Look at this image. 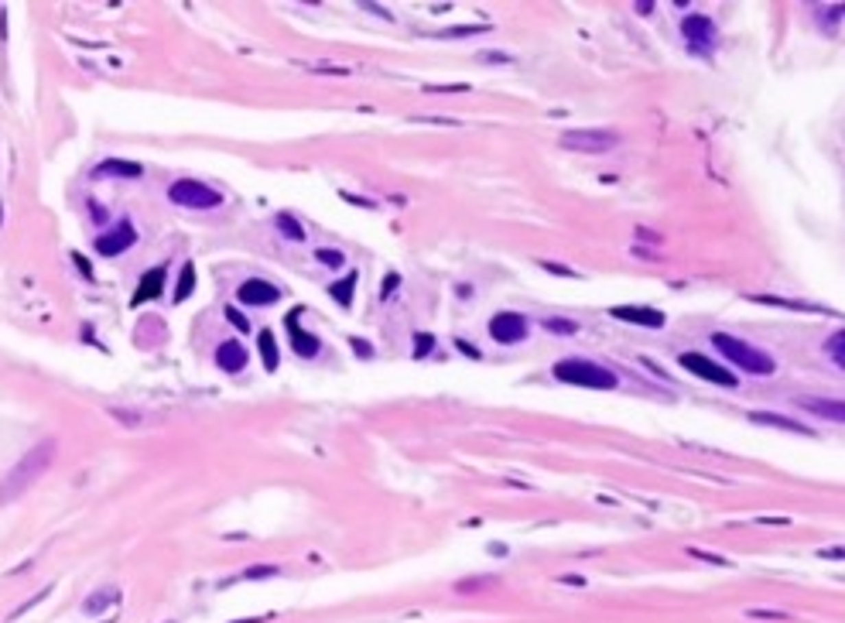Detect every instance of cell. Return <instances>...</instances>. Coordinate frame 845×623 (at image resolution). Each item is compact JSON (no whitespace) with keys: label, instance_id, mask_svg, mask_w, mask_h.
I'll list each match as a JSON object with an SVG mask.
<instances>
[{"label":"cell","instance_id":"6da1fadb","mask_svg":"<svg viewBox=\"0 0 845 623\" xmlns=\"http://www.w3.org/2000/svg\"><path fill=\"white\" fill-rule=\"evenodd\" d=\"M51 459H55V442L51 438H45V442H38L31 452H24L21 459H17V466L3 476V483H0V504H10V500H17L27 486H34L38 480H41V473L51 466Z\"/></svg>","mask_w":845,"mask_h":623},{"label":"cell","instance_id":"7a4b0ae2","mask_svg":"<svg viewBox=\"0 0 845 623\" xmlns=\"http://www.w3.org/2000/svg\"><path fill=\"white\" fill-rule=\"evenodd\" d=\"M712 346L729 360V363H736L743 373H760V377H770L774 370H777V363H774V356L767 353V349H757L753 342H746V339H739V336H729V332H712Z\"/></svg>","mask_w":845,"mask_h":623},{"label":"cell","instance_id":"3957f363","mask_svg":"<svg viewBox=\"0 0 845 623\" xmlns=\"http://www.w3.org/2000/svg\"><path fill=\"white\" fill-rule=\"evenodd\" d=\"M551 373H555L562 384H571V387H592V390H612V387L619 384V377H616L609 366L592 363V360H578V356L558 360Z\"/></svg>","mask_w":845,"mask_h":623},{"label":"cell","instance_id":"277c9868","mask_svg":"<svg viewBox=\"0 0 845 623\" xmlns=\"http://www.w3.org/2000/svg\"><path fill=\"white\" fill-rule=\"evenodd\" d=\"M168 199H171L175 206H182V209H216V206H223V196H219L213 185L195 182V178H178V182H171V185H168Z\"/></svg>","mask_w":845,"mask_h":623},{"label":"cell","instance_id":"5b68a950","mask_svg":"<svg viewBox=\"0 0 845 623\" xmlns=\"http://www.w3.org/2000/svg\"><path fill=\"white\" fill-rule=\"evenodd\" d=\"M619 144L616 130H599V127H582V130H564L562 148L578 151V154H606Z\"/></svg>","mask_w":845,"mask_h":623},{"label":"cell","instance_id":"8992f818","mask_svg":"<svg viewBox=\"0 0 845 623\" xmlns=\"http://www.w3.org/2000/svg\"><path fill=\"white\" fill-rule=\"evenodd\" d=\"M678 363H681L691 377H698V380H709V384H719V387H736V384H739V377H733L726 366L712 363V360L702 356V353H681Z\"/></svg>","mask_w":845,"mask_h":623},{"label":"cell","instance_id":"52a82bcc","mask_svg":"<svg viewBox=\"0 0 845 623\" xmlns=\"http://www.w3.org/2000/svg\"><path fill=\"white\" fill-rule=\"evenodd\" d=\"M490 336H493L497 342H503V346L521 342V339L527 336V318H524L521 312H497V315L490 318Z\"/></svg>","mask_w":845,"mask_h":623},{"label":"cell","instance_id":"ba28073f","mask_svg":"<svg viewBox=\"0 0 845 623\" xmlns=\"http://www.w3.org/2000/svg\"><path fill=\"white\" fill-rule=\"evenodd\" d=\"M134 240H137V230L123 220V223H117L113 230H106V233H99V237H96V250H99L103 257H117V254L130 250V247H134Z\"/></svg>","mask_w":845,"mask_h":623},{"label":"cell","instance_id":"9c48e42d","mask_svg":"<svg viewBox=\"0 0 845 623\" xmlns=\"http://www.w3.org/2000/svg\"><path fill=\"white\" fill-rule=\"evenodd\" d=\"M237 298H240L243 305L267 309V305H274V302L281 298V288L271 285V281H264V278H247V281L237 288Z\"/></svg>","mask_w":845,"mask_h":623},{"label":"cell","instance_id":"30bf717a","mask_svg":"<svg viewBox=\"0 0 845 623\" xmlns=\"http://www.w3.org/2000/svg\"><path fill=\"white\" fill-rule=\"evenodd\" d=\"M681 34L691 41L695 51H705V48L715 45V24H712V17H705V14H688V17L681 21Z\"/></svg>","mask_w":845,"mask_h":623},{"label":"cell","instance_id":"8fae6325","mask_svg":"<svg viewBox=\"0 0 845 623\" xmlns=\"http://www.w3.org/2000/svg\"><path fill=\"white\" fill-rule=\"evenodd\" d=\"M609 315L612 318H619V322H633V325H643V329H660L664 325V315L657 309H643V305H616V309H609Z\"/></svg>","mask_w":845,"mask_h":623},{"label":"cell","instance_id":"7c38bea8","mask_svg":"<svg viewBox=\"0 0 845 623\" xmlns=\"http://www.w3.org/2000/svg\"><path fill=\"white\" fill-rule=\"evenodd\" d=\"M298 318H301V312L294 309V312H287V332H291V342H294V353L298 356H305V360H311L318 349H322V342L311 336V332H305V329H298Z\"/></svg>","mask_w":845,"mask_h":623},{"label":"cell","instance_id":"4fadbf2b","mask_svg":"<svg viewBox=\"0 0 845 623\" xmlns=\"http://www.w3.org/2000/svg\"><path fill=\"white\" fill-rule=\"evenodd\" d=\"M216 363H219V370H226V373H240V370L247 366V346H240L237 339L219 342V349H216Z\"/></svg>","mask_w":845,"mask_h":623},{"label":"cell","instance_id":"5bb4252c","mask_svg":"<svg viewBox=\"0 0 845 623\" xmlns=\"http://www.w3.org/2000/svg\"><path fill=\"white\" fill-rule=\"evenodd\" d=\"M798 404L818 418H829V421H842L845 418V401L839 397H798Z\"/></svg>","mask_w":845,"mask_h":623},{"label":"cell","instance_id":"9a60e30c","mask_svg":"<svg viewBox=\"0 0 845 623\" xmlns=\"http://www.w3.org/2000/svg\"><path fill=\"white\" fill-rule=\"evenodd\" d=\"M165 292V268H151L141 281H137V292H134V305H141V302H151V298H158Z\"/></svg>","mask_w":845,"mask_h":623},{"label":"cell","instance_id":"2e32d148","mask_svg":"<svg viewBox=\"0 0 845 623\" xmlns=\"http://www.w3.org/2000/svg\"><path fill=\"white\" fill-rule=\"evenodd\" d=\"M96 175H99V178H106V175H113V178H141L144 168H141L137 161L110 158V161H99V165H96Z\"/></svg>","mask_w":845,"mask_h":623},{"label":"cell","instance_id":"e0dca14e","mask_svg":"<svg viewBox=\"0 0 845 623\" xmlns=\"http://www.w3.org/2000/svg\"><path fill=\"white\" fill-rule=\"evenodd\" d=\"M750 421H753V425H767V428H781V432L808 435V425H801V421H794V418H784V414H774V411H753Z\"/></svg>","mask_w":845,"mask_h":623},{"label":"cell","instance_id":"ac0fdd59","mask_svg":"<svg viewBox=\"0 0 845 623\" xmlns=\"http://www.w3.org/2000/svg\"><path fill=\"white\" fill-rule=\"evenodd\" d=\"M353 292H356V271H349L342 281H335V285H329V295L342 305V309H349L353 305Z\"/></svg>","mask_w":845,"mask_h":623},{"label":"cell","instance_id":"d6986e66","mask_svg":"<svg viewBox=\"0 0 845 623\" xmlns=\"http://www.w3.org/2000/svg\"><path fill=\"white\" fill-rule=\"evenodd\" d=\"M257 342H261V356H264V366L267 370H278V339H274V332L271 329H264L261 336H257Z\"/></svg>","mask_w":845,"mask_h":623},{"label":"cell","instance_id":"ffe728a7","mask_svg":"<svg viewBox=\"0 0 845 623\" xmlns=\"http://www.w3.org/2000/svg\"><path fill=\"white\" fill-rule=\"evenodd\" d=\"M274 226L281 230L287 240H294V244H301V240H305V226H301L291 213H278V216H274Z\"/></svg>","mask_w":845,"mask_h":623},{"label":"cell","instance_id":"44dd1931","mask_svg":"<svg viewBox=\"0 0 845 623\" xmlns=\"http://www.w3.org/2000/svg\"><path fill=\"white\" fill-rule=\"evenodd\" d=\"M113 600H117V593H106V589H99V593H93V596H89V600L82 603V613H86V617H96V613H103V610H106V607H110Z\"/></svg>","mask_w":845,"mask_h":623},{"label":"cell","instance_id":"7402d4cb","mask_svg":"<svg viewBox=\"0 0 845 623\" xmlns=\"http://www.w3.org/2000/svg\"><path fill=\"white\" fill-rule=\"evenodd\" d=\"M825 353H829V356H832V363H835V366L842 370V366H845V332H842V329L829 336V342H825Z\"/></svg>","mask_w":845,"mask_h":623},{"label":"cell","instance_id":"603a6c76","mask_svg":"<svg viewBox=\"0 0 845 623\" xmlns=\"http://www.w3.org/2000/svg\"><path fill=\"white\" fill-rule=\"evenodd\" d=\"M192 288H195V268L185 264L182 268V278H178V288H175V302H185L192 295Z\"/></svg>","mask_w":845,"mask_h":623},{"label":"cell","instance_id":"cb8c5ba5","mask_svg":"<svg viewBox=\"0 0 845 623\" xmlns=\"http://www.w3.org/2000/svg\"><path fill=\"white\" fill-rule=\"evenodd\" d=\"M490 586H497V579H493V576H486V579H469V583H455V593L473 596V593H483V589H490Z\"/></svg>","mask_w":845,"mask_h":623},{"label":"cell","instance_id":"d4e9b609","mask_svg":"<svg viewBox=\"0 0 845 623\" xmlns=\"http://www.w3.org/2000/svg\"><path fill=\"white\" fill-rule=\"evenodd\" d=\"M545 329L555 332V336H575L578 322H571V318H545Z\"/></svg>","mask_w":845,"mask_h":623},{"label":"cell","instance_id":"484cf974","mask_svg":"<svg viewBox=\"0 0 845 623\" xmlns=\"http://www.w3.org/2000/svg\"><path fill=\"white\" fill-rule=\"evenodd\" d=\"M315 257H318V264H325V268H342V264H346V257H342L339 250H329V247H322Z\"/></svg>","mask_w":845,"mask_h":623},{"label":"cell","instance_id":"4316f807","mask_svg":"<svg viewBox=\"0 0 845 623\" xmlns=\"http://www.w3.org/2000/svg\"><path fill=\"white\" fill-rule=\"evenodd\" d=\"M746 617L750 620H791V613H784V610H750Z\"/></svg>","mask_w":845,"mask_h":623},{"label":"cell","instance_id":"83f0119b","mask_svg":"<svg viewBox=\"0 0 845 623\" xmlns=\"http://www.w3.org/2000/svg\"><path fill=\"white\" fill-rule=\"evenodd\" d=\"M483 31H490V24H473V27H449V31H442V38H459V34H483Z\"/></svg>","mask_w":845,"mask_h":623},{"label":"cell","instance_id":"f1b7e54d","mask_svg":"<svg viewBox=\"0 0 845 623\" xmlns=\"http://www.w3.org/2000/svg\"><path fill=\"white\" fill-rule=\"evenodd\" d=\"M271 576H278V565H254L243 572V579H271Z\"/></svg>","mask_w":845,"mask_h":623},{"label":"cell","instance_id":"f546056e","mask_svg":"<svg viewBox=\"0 0 845 623\" xmlns=\"http://www.w3.org/2000/svg\"><path fill=\"white\" fill-rule=\"evenodd\" d=\"M226 318H230V322H233V325H237L240 332H247V329H250V322H247V315H243V312H240V309H233V305L226 309Z\"/></svg>","mask_w":845,"mask_h":623},{"label":"cell","instance_id":"4dcf8cb0","mask_svg":"<svg viewBox=\"0 0 845 623\" xmlns=\"http://www.w3.org/2000/svg\"><path fill=\"white\" fill-rule=\"evenodd\" d=\"M688 555H695V559H702V562H712V565H729V559H722V555H712V552H698V548H691Z\"/></svg>","mask_w":845,"mask_h":623},{"label":"cell","instance_id":"1f68e13d","mask_svg":"<svg viewBox=\"0 0 845 623\" xmlns=\"http://www.w3.org/2000/svg\"><path fill=\"white\" fill-rule=\"evenodd\" d=\"M418 124H442V127H459V120H452V117H414Z\"/></svg>","mask_w":845,"mask_h":623},{"label":"cell","instance_id":"d6a6232c","mask_svg":"<svg viewBox=\"0 0 845 623\" xmlns=\"http://www.w3.org/2000/svg\"><path fill=\"white\" fill-rule=\"evenodd\" d=\"M431 346H435V339H431L428 332H418V356H428Z\"/></svg>","mask_w":845,"mask_h":623},{"label":"cell","instance_id":"836d02e7","mask_svg":"<svg viewBox=\"0 0 845 623\" xmlns=\"http://www.w3.org/2000/svg\"><path fill=\"white\" fill-rule=\"evenodd\" d=\"M353 349H356L363 360H370V356H373V346H370L366 339H353Z\"/></svg>","mask_w":845,"mask_h":623},{"label":"cell","instance_id":"e575fe53","mask_svg":"<svg viewBox=\"0 0 845 623\" xmlns=\"http://www.w3.org/2000/svg\"><path fill=\"white\" fill-rule=\"evenodd\" d=\"M72 261H75V268H79V271H82L86 278H93V268H89V261H86L82 254H72Z\"/></svg>","mask_w":845,"mask_h":623},{"label":"cell","instance_id":"d590c367","mask_svg":"<svg viewBox=\"0 0 845 623\" xmlns=\"http://www.w3.org/2000/svg\"><path fill=\"white\" fill-rule=\"evenodd\" d=\"M397 285H401V278H397V274H390V278H387V285L380 288V298H390V292H394Z\"/></svg>","mask_w":845,"mask_h":623},{"label":"cell","instance_id":"8d00e7d4","mask_svg":"<svg viewBox=\"0 0 845 623\" xmlns=\"http://www.w3.org/2000/svg\"><path fill=\"white\" fill-rule=\"evenodd\" d=\"M455 349H459V353H466V356H473V360H479V349H476L473 342H462V339H459V342H455Z\"/></svg>","mask_w":845,"mask_h":623},{"label":"cell","instance_id":"74e56055","mask_svg":"<svg viewBox=\"0 0 845 623\" xmlns=\"http://www.w3.org/2000/svg\"><path fill=\"white\" fill-rule=\"evenodd\" d=\"M541 268H545V271H551V274H562V278H571V271H568V268H562V264H548V261H545Z\"/></svg>","mask_w":845,"mask_h":623},{"label":"cell","instance_id":"f35d334b","mask_svg":"<svg viewBox=\"0 0 845 623\" xmlns=\"http://www.w3.org/2000/svg\"><path fill=\"white\" fill-rule=\"evenodd\" d=\"M562 583H568V586H582L585 579H582V576H562Z\"/></svg>","mask_w":845,"mask_h":623},{"label":"cell","instance_id":"ab89813d","mask_svg":"<svg viewBox=\"0 0 845 623\" xmlns=\"http://www.w3.org/2000/svg\"><path fill=\"white\" fill-rule=\"evenodd\" d=\"M233 623H257V620H233Z\"/></svg>","mask_w":845,"mask_h":623}]
</instances>
